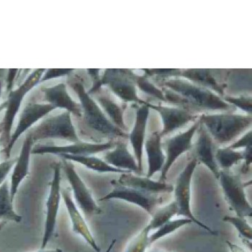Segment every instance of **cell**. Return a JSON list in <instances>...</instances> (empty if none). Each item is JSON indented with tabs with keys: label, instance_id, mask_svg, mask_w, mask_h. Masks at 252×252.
<instances>
[{
	"label": "cell",
	"instance_id": "obj_34",
	"mask_svg": "<svg viewBox=\"0 0 252 252\" xmlns=\"http://www.w3.org/2000/svg\"><path fill=\"white\" fill-rule=\"evenodd\" d=\"M224 222L231 223L236 228L242 237V240H252V228L245 218L239 216H226L223 217Z\"/></svg>",
	"mask_w": 252,
	"mask_h": 252
},
{
	"label": "cell",
	"instance_id": "obj_3",
	"mask_svg": "<svg viewBox=\"0 0 252 252\" xmlns=\"http://www.w3.org/2000/svg\"><path fill=\"white\" fill-rule=\"evenodd\" d=\"M200 124L206 129L215 144L228 145L251 127L252 116L233 114V112L204 113L199 117Z\"/></svg>",
	"mask_w": 252,
	"mask_h": 252
},
{
	"label": "cell",
	"instance_id": "obj_31",
	"mask_svg": "<svg viewBox=\"0 0 252 252\" xmlns=\"http://www.w3.org/2000/svg\"><path fill=\"white\" fill-rule=\"evenodd\" d=\"M135 82L138 90H141L142 93L146 94L149 97L160 101V102L166 103V99L164 93L161 88L155 85L150 78L144 75V73L141 75H138L136 74L135 78Z\"/></svg>",
	"mask_w": 252,
	"mask_h": 252
},
{
	"label": "cell",
	"instance_id": "obj_17",
	"mask_svg": "<svg viewBox=\"0 0 252 252\" xmlns=\"http://www.w3.org/2000/svg\"><path fill=\"white\" fill-rule=\"evenodd\" d=\"M146 102L137 107L134 126L128 134V139L133 148L134 157L141 174L143 172V154L146 140V127L150 110Z\"/></svg>",
	"mask_w": 252,
	"mask_h": 252
},
{
	"label": "cell",
	"instance_id": "obj_44",
	"mask_svg": "<svg viewBox=\"0 0 252 252\" xmlns=\"http://www.w3.org/2000/svg\"><path fill=\"white\" fill-rule=\"evenodd\" d=\"M3 89V81L2 79H0V99H1V94H2Z\"/></svg>",
	"mask_w": 252,
	"mask_h": 252
},
{
	"label": "cell",
	"instance_id": "obj_40",
	"mask_svg": "<svg viewBox=\"0 0 252 252\" xmlns=\"http://www.w3.org/2000/svg\"><path fill=\"white\" fill-rule=\"evenodd\" d=\"M227 245L229 247L230 251L231 252H247L242 247H239V246L236 245V244H233V243L226 242Z\"/></svg>",
	"mask_w": 252,
	"mask_h": 252
},
{
	"label": "cell",
	"instance_id": "obj_23",
	"mask_svg": "<svg viewBox=\"0 0 252 252\" xmlns=\"http://www.w3.org/2000/svg\"><path fill=\"white\" fill-rule=\"evenodd\" d=\"M223 73L225 95L237 96L252 93V69H225Z\"/></svg>",
	"mask_w": 252,
	"mask_h": 252
},
{
	"label": "cell",
	"instance_id": "obj_16",
	"mask_svg": "<svg viewBox=\"0 0 252 252\" xmlns=\"http://www.w3.org/2000/svg\"><path fill=\"white\" fill-rule=\"evenodd\" d=\"M40 93L41 98L38 102L50 104L56 109L63 110L78 119L82 118L80 103L68 94L66 84L62 82L51 87H43L40 89Z\"/></svg>",
	"mask_w": 252,
	"mask_h": 252
},
{
	"label": "cell",
	"instance_id": "obj_46",
	"mask_svg": "<svg viewBox=\"0 0 252 252\" xmlns=\"http://www.w3.org/2000/svg\"><path fill=\"white\" fill-rule=\"evenodd\" d=\"M1 133H2V124L0 122V134H1Z\"/></svg>",
	"mask_w": 252,
	"mask_h": 252
},
{
	"label": "cell",
	"instance_id": "obj_39",
	"mask_svg": "<svg viewBox=\"0 0 252 252\" xmlns=\"http://www.w3.org/2000/svg\"><path fill=\"white\" fill-rule=\"evenodd\" d=\"M252 130H248L239 140L234 141L228 146L234 150H239V149L244 150L249 146H252Z\"/></svg>",
	"mask_w": 252,
	"mask_h": 252
},
{
	"label": "cell",
	"instance_id": "obj_8",
	"mask_svg": "<svg viewBox=\"0 0 252 252\" xmlns=\"http://www.w3.org/2000/svg\"><path fill=\"white\" fill-rule=\"evenodd\" d=\"M218 180L220 181L225 200L236 216L252 217V205L244 190L247 185L243 183L241 176L230 173L228 170H220Z\"/></svg>",
	"mask_w": 252,
	"mask_h": 252
},
{
	"label": "cell",
	"instance_id": "obj_12",
	"mask_svg": "<svg viewBox=\"0 0 252 252\" xmlns=\"http://www.w3.org/2000/svg\"><path fill=\"white\" fill-rule=\"evenodd\" d=\"M61 165L71 185L76 202L82 212L87 216L100 214L102 210L93 198V194L80 176L78 175L71 161L62 158Z\"/></svg>",
	"mask_w": 252,
	"mask_h": 252
},
{
	"label": "cell",
	"instance_id": "obj_26",
	"mask_svg": "<svg viewBox=\"0 0 252 252\" xmlns=\"http://www.w3.org/2000/svg\"><path fill=\"white\" fill-rule=\"evenodd\" d=\"M162 138L159 132L155 131L148 136L144 143L148 159V171L146 177L152 178L157 172H161L164 166L166 157L162 147Z\"/></svg>",
	"mask_w": 252,
	"mask_h": 252
},
{
	"label": "cell",
	"instance_id": "obj_13",
	"mask_svg": "<svg viewBox=\"0 0 252 252\" xmlns=\"http://www.w3.org/2000/svg\"><path fill=\"white\" fill-rule=\"evenodd\" d=\"M113 189L110 193L99 199V201L104 200H124L127 203H133L144 209L148 214L152 216L157 206L162 203L163 199L157 194H150L142 192L129 187L120 184L117 180H112Z\"/></svg>",
	"mask_w": 252,
	"mask_h": 252
},
{
	"label": "cell",
	"instance_id": "obj_7",
	"mask_svg": "<svg viewBox=\"0 0 252 252\" xmlns=\"http://www.w3.org/2000/svg\"><path fill=\"white\" fill-rule=\"evenodd\" d=\"M197 164V159L193 157L189 160L176 181L173 192L175 194L174 201L177 204L178 209L177 216H183L189 219L192 223H195L208 232L213 235H217L216 231H213L210 227L197 219L191 211V183Z\"/></svg>",
	"mask_w": 252,
	"mask_h": 252
},
{
	"label": "cell",
	"instance_id": "obj_45",
	"mask_svg": "<svg viewBox=\"0 0 252 252\" xmlns=\"http://www.w3.org/2000/svg\"><path fill=\"white\" fill-rule=\"evenodd\" d=\"M6 223H7V222L6 221H1V223H0V231L2 229L3 227H4V225H6Z\"/></svg>",
	"mask_w": 252,
	"mask_h": 252
},
{
	"label": "cell",
	"instance_id": "obj_24",
	"mask_svg": "<svg viewBox=\"0 0 252 252\" xmlns=\"http://www.w3.org/2000/svg\"><path fill=\"white\" fill-rule=\"evenodd\" d=\"M91 96L94 98L109 120L118 128L127 133L128 129L124 121L125 107L116 100L110 91L102 88Z\"/></svg>",
	"mask_w": 252,
	"mask_h": 252
},
{
	"label": "cell",
	"instance_id": "obj_35",
	"mask_svg": "<svg viewBox=\"0 0 252 252\" xmlns=\"http://www.w3.org/2000/svg\"><path fill=\"white\" fill-rule=\"evenodd\" d=\"M223 99L227 103L232 105L235 108L240 109L247 115L252 116V100L251 95L241 94L237 96L224 95Z\"/></svg>",
	"mask_w": 252,
	"mask_h": 252
},
{
	"label": "cell",
	"instance_id": "obj_37",
	"mask_svg": "<svg viewBox=\"0 0 252 252\" xmlns=\"http://www.w3.org/2000/svg\"><path fill=\"white\" fill-rule=\"evenodd\" d=\"M16 161L17 158H9L0 163V186L6 181L7 176L13 169Z\"/></svg>",
	"mask_w": 252,
	"mask_h": 252
},
{
	"label": "cell",
	"instance_id": "obj_14",
	"mask_svg": "<svg viewBox=\"0 0 252 252\" xmlns=\"http://www.w3.org/2000/svg\"><path fill=\"white\" fill-rule=\"evenodd\" d=\"M146 103L149 108L157 111L161 117L163 127L159 133L162 138L183 128L189 123L195 122L200 117V115L183 107L162 104L155 105L148 102Z\"/></svg>",
	"mask_w": 252,
	"mask_h": 252
},
{
	"label": "cell",
	"instance_id": "obj_47",
	"mask_svg": "<svg viewBox=\"0 0 252 252\" xmlns=\"http://www.w3.org/2000/svg\"><path fill=\"white\" fill-rule=\"evenodd\" d=\"M163 252V251H152V252Z\"/></svg>",
	"mask_w": 252,
	"mask_h": 252
},
{
	"label": "cell",
	"instance_id": "obj_29",
	"mask_svg": "<svg viewBox=\"0 0 252 252\" xmlns=\"http://www.w3.org/2000/svg\"><path fill=\"white\" fill-rule=\"evenodd\" d=\"M215 158L219 168H221L222 170H228L241 161H244V155L243 151L234 150L227 146L216 149Z\"/></svg>",
	"mask_w": 252,
	"mask_h": 252
},
{
	"label": "cell",
	"instance_id": "obj_42",
	"mask_svg": "<svg viewBox=\"0 0 252 252\" xmlns=\"http://www.w3.org/2000/svg\"><path fill=\"white\" fill-rule=\"evenodd\" d=\"M116 243V239H114V240L112 241V242L110 243V246H109L108 248L105 252H111L112 250H113V247H114L115 244Z\"/></svg>",
	"mask_w": 252,
	"mask_h": 252
},
{
	"label": "cell",
	"instance_id": "obj_19",
	"mask_svg": "<svg viewBox=\"0 0 252 252\" xmlns=\"http://www.w3.org/2000/svg\"><path fill=\"white\" fill-rule=\"evenodd\" d=\"M179 77L183 78L195 85L208 89L221 97L225 95V88L221 79L223 73H215V69H181Z\"/></svg>",
	"mask_w": 252,
	"mask_h": 252
},
{
	"label": "cell",
	"instance_id": "obj_9",
	"mask_svg": "<svg viewBox=\"0 0 252 252\" xmlns=\"http://www.w3.org/2000/svg\"><path fill=\"white\" fill-rule=\"evenodd\" d=\"M57 110L50 104L37 101H30L26 102L20 113L18 124L11 136L8 145L4 149V155L7 159L10 157L11 152L20 137L23 133H27L30 129L35 126L37 123L49 116L54 110Z\"/></svg>",
	"mask_w": 252,
	"mask_h": 252
},
{
	"label": "cell",
	"instance_id": "obj_27",
	"mask_svg": "<svg viewBox=\"0 0 252 252\" xmlns=\"http://www.w3.org/2000/svg\"><path fill=\"white\" fill-rule=\"evenodd\" d=\"M61 158L68 160L70 161H74L85 166L89 169L99 172V173H131L127 171L117 169L105 162L102 158L93 156H59Z\"/></svg>",
	"mask_w": 252,
	"mask_h": 252
},
{
	"label": "cell",
	"instance_id": "obj_43",
	"mask_svg": "<svg viewBox=\"0 0 252 252\" xmlns=\"http://www.w3.org/2000/svg\"><path fill=\"white\" fill-rule=\"evenodd\" d=\"M7 69H4V68H0V79H2L4 77V74H5V71H7Z\"/></svg>",
	"mask_w": 252,
	"mask_h": 252
},
{
	"label": "cell",
	"instance_id": "obj_15",
	"mask_svg": "<svg viewBox=\"0 0 252 252\" xmlns=\"http://www.w3.org/2000/svg\"><path fill=\"white\" fill-rule=\"evenodd\" d=\"M116 141L105 143H90L79 141L66 146L35 145L32 155H54L59 156H93L113 149Z\"/></svg>",
	"mask_w": 252,
	"mask_h": 252
},
{
	"label": "cell",
	"instance_id": "obj_5",
	"mask_svg": "<svg viewBox=\"0 0 252 252\" xmlns=\"http://www.w3.org/2000/svg\"><path fill=\"white\" fill-rule=\"evenodd\" d=\"M26 135L31 137L34 144L48 139L62 140L71 143L81 141L73 124L72 116L66 111L56 116H46L38 125L30 129Z\"/></svg>",
	"mask_w": 252,
	"mask_h": 252
},
{
	"label": "cell",
	"instance_id": "obj_21",
	"mask_svg": "<svg viewBox=\"0 0 252 252\" xmlns=\"http://www.w3.org/2000/svg\"><path fill=\"white\" fill-rule=\"evenodd\" d=\"M34 142L31 137L26 135L22 146L19 157H17L16 163L13 167L10 180V194L12 200H15L20 185L29 175L31 157Z\"/></svg>",
	"mask_w": 252,
	"mask_h": 252
},
{
	"label": "cell",
	"instance_id": "obj_18",
	"mask_svg": "<svg viewBox=\"0 0 252 252\" xmlns=\"http://www.w3.org/2000/svg\"><path fill=\"white\" fill-rule=\"evenodd\" d=\"M197 132L198 137L194 146L193 157L197 159V162L200 161L205 165L218 180L220 169H219L215 158L216 149H215L214 140L201 124H200Z\"/></svg>",
	"mask_w": 252,
	"mask_h": 252
},
{
	"label": "cell",
	"instance_id": "obj_36",
	"mask_svg": "<svg viewBox=\"0 0 252 252\" xmlns=\"http://www.w3.org/2000/svg\"><path fill=\"white\" fill-rule=\"evenodd\" d=\"M74 71H75V69H73V68H49V69H46L43 77L40 79V84L44 83V82L52 80V79H59V78L70 77Z\"/></svg>",
	"mask_w": 252,
	"mask_h": 252
},
{
	"label": "cell",
	"instance_id": "obj_11",
	"mask_svg": "<svg viewBox=\"0 0 252 252\" xmlns=\"http://www.w3.org/2000/svg\"><path fill=\"white\" fill-rule=\"evenodd\" d=\"M53 167V178L50 184V190L46 201V216L45 222L44 233L42 239L40 250H45L48 243L51 241L55 232L57 226V216L59 205L62 199V188H61V162L54 163Z\"/></svg>",
	"mask_w": 252,
	"mask_h": 252
},
{
	"label": "cell",
	"instance_id": "obj_4",
	"mask_svg": "<svg viewBox=\"0 0 252 252\" xmlns=\"http://www.w3.org/2000/svg\"><path fill=\"white\" fill-rule=\"evenodd\" d=\"M45 71L46 69L44 68L33 70L24 81L18 85V88L14 89L8 93L7 100L1 106H4V108L5 109V113L1 121L2 133L0 138V144L4 146V149L7 147L10 142L14 122L21 108L25 97L31 90L40 85V79L43 77Z\"/></svg>",
	"mask_w": 252,
	"mask_h": 252
},
{
	"label": "cell",
	"instance_id": "obj_22",
	"mask_svg": "<svg viewBox=\"0 0 252 252\" xmlns=\"http://www.w3.org/2000/svg\"><path fill=\"white\" fill-rule=\"evenodd\" d=\"M124 139L117 140L113 149L105 152L103 160L110 166L117 169L134 172L138 175L141 173L134 156L129 152L127 144Z\"/></svg>",
	"mask_w": 252,
	"mask_h": 252
},
{
	"label": "cell",
	"instance_id": "obj_6",
	"mask_svg": "<svg viewBox=\"0 0 252 252\" xmlns=\"http://www.w3.org/2000/svg\"><path fill=\"white\" fill-rule=\"evenodd\" d=\"M101 76L100 88H107L110 93L124 103L143 105L146 101L138 97L133 70L108 68Z\"/></svg>",
	"mask_w": 252,
	"mask_h": 252
},
{
	"label": "cell",
	"instance_id": "obj_20",
	"mask_svg": "<svg viewBox=\"0 0 252 252\" xmlns=\"http://www.w3.org/2000/svg\"><path fill=\"white\" fill-rule=\"evenodd\" d=\"M62 197L66 205L71 220L72 231L82 236L94 251L100 252V248L93 237L88 223L85 221V219L73 200L69 189H62Z\"/></svg>",
	"mask_w": 252,
	"mask_h": 252
},
{
	"label": "cell",
	"instance_id": "obj_41",
	"mask_svg": "<svg viewBox=\"0 0 252 252\" xmlns=\"http://www.w3.org/2000/svg\"><path fill=\"white\" fill-rule=\"evenodd\" d=\"M35 252H63L60 249H54V250H40Z\"/></svg>",
	"mask_w": 252,
	"mask_h": 252
},
{
	"label": "cell",
	"instance_id": "obj_38",
	"mask_svg": "<svg viewBox=\"0 0 252 252\" xmlns=\"http://www.w3.org/2000/svg\"><path fill=\"white\" fill-rule=\"evenodd\" d=\"M21 70L18 68L7 70V73L6 74V91L7 93L14 90V87L19 79Z\"/></svg>",
	"mask_w": 252,
	"mask_h": 252
},
{
	"label": "cell",
	"instance_id": "obj_1",
	"mask_svg": "<svg viewBox=\"0 0 252 252\" xmlns=\"http://www.w3.org/2000/svg\"><path fill=\"white\" fill-rule=\"evenodd\" d=\"M164 93L166 104L183 107L197 115L233 112L236 108L214 92L179 77L152 81Z\"/></svg>",
	"mask_w": 252,
	"mask_h": 252
},
{
	"label": "cell",
	"instance_id": "obj_32",
	"mask_svg": "<svg viewBox=\"0 0 252 252\" xmlns=\"http://www.w3.org/2000/svg\"><path fill=\"white\" fill-rule=\"evenodd\" d=\"M192 223V220L186 219V218L169 220L167 223L161 225L158 229L156 230L155 233L149 235V245L151 247L154 243L157 242L159 239H162V238L171 234V233L175 232L177 230L180 229L182 227Z\"/></svg>",
	"mask_w": 252,
	"mask_h": 252
},
{
	"label": "cell",
	"instance_id": "obj_30",
	"mask_svg": "<svg viewBox=\"0 0 252 252\" xmlns=\"http://www.w3.org/2000/svg\"><path fill=\"white\" fill-rule=\"evenodd\" d=\"M178 213L177 204L175 201L171 202L166 206L156 210L152 216V220L148 224L151 231L158 229V228L172 220L174 216Z\"/></svg>",
	"mask_w": 252,
	"mask_h": 252
},
{
	"label": "cell",
	"instance_id": "obj_2",
	"mask_svg": "<svg viewBox=\"0 0 252 252\" xmlns=\"http://www.w3.org/2000/svg\"><path fill=\"white\" fill-rule=\"evenodd\" d=\"M67 85L76 93L82 107L84 125L99 136L109 138V141L127 139L128 133L116 127L102 111L94 98L88 94L82 78L74 76L68 77Z\"/></svg>",
	"mask_w": 252,
	"mask_h": 252
},
{
	"label": "cell",
	"instance_id": "obj_28",
	"mask_svg": "<svg viewBox=\"0 0 252 252\" xmlns=\"http://www.w3.org/2000/svg\"><path fill=\"white\" fill-rule=\"evenodd\" d=\"M13 202L11 197L10 184L6 180L0 186V220L1 221L20 223L23 220V217L14 209Z\"/></svg>",
	"mask_w": 252,
	"mask_h": 252
},
{
	"label": "cell",
	"instance_id": "obj_25",
	"mask_svg": "<svg viewBox=\"0 0 252 252\" xmlns=\"http://www.w3.org/2000/svg\"><path fill=\"white\" fill-rule=\"evenodd\" d=\"M117 181L124 186L147 193H171L174 191L173 185L168 184L166 182L155 181L151 178L134 175L132 173L122 174Z\"/></svg>",
	"mask_w": 252,
	"mask_h": 252
},
{
	"label": "cell",
	"instance_id": "obj_33",
	"mask_svg": "<svg viewBox=\"0 0 252 252\" xmlns=\"http://www.w3.org/2000/svg\"><path fill=\"white\" fill-rule=\"evenodd\" d=\"M149 225L144 227L136 236L129 242L125 252H146L149 245V235L151 232Z\"/></svg>",
	"mask_w": 252,
	"mask_h": 252
},
{
	"label": "cell",
	"instance_id": "obj_10",
	"mask_svg": "<svg viewBox=\"0 0 252 252\" xmlns=\"http://www.w3.org/2000/svg\"><path fill=\"white\" fill-rule=\"evenodd\" d=\"M200 124L198 119L185 131L165 138L164 142L162 143V147L164 148L163 149H164L166 154V160L161 169L158 181L165 183L167 179L168 172L170 170L172 165L175 164L176 160L183 154L192 150L193 146L192 139L194 134L197 133Z\"/></svg>",
	"mask_w": 252,
	"mask_h": 252
}]
</instances>
